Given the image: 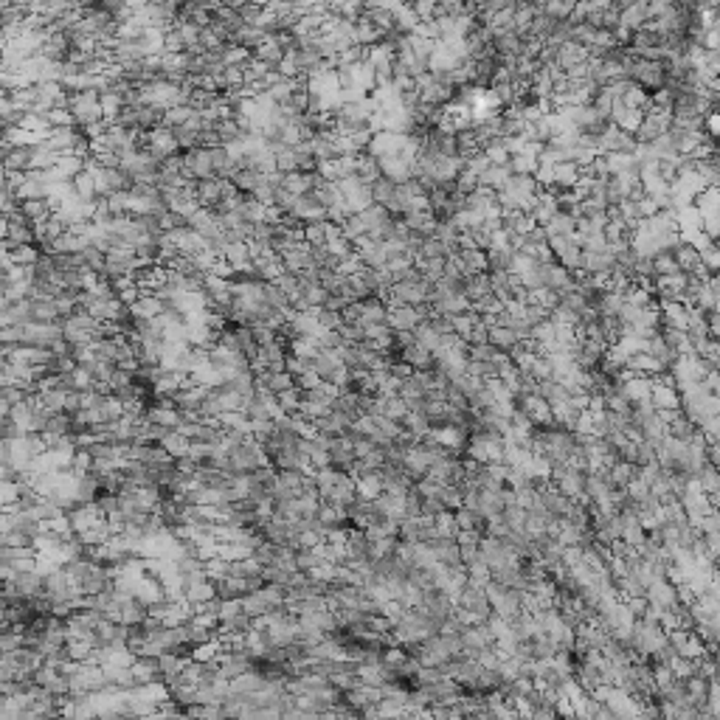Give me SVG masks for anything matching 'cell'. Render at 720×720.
<instances>
[{"label":"cell","instance_id":"obj_15","mask_svg":"<svg viewBox=\"0 0 720 720\" xmlns=\"http://www.w3.org/2000/svg\"><path fill=\"white\" fill-rule=\"evenodd\" d=\"M448 321H451L453 335H456L459 341H465V343H468V338H470L473 327L479 324V315H476V312H462V315H453V318H448Z\"/></svg>","mask_w":720,"mask_h":720},{"label":"cell","instance_id":"obj_9","mask_svg":"<svg viewBox=\"0 0 720 720\" xmlns=\"http://www.w3.org/2000/svg\"><path fill=\"white\" fill-rule=\"evenodd\" d=\"M492 290H489V273H473V276H465V298L470 304H476L481 298H487Z\"/></svg>","mask_w":720,"mask_h":720},{"label":"cell","instance_id":"obj_3","mask_svg":"<svg viewBox=\"0 0 720 720\" xmlns=\"http://www.w3.org/2000/svg\"><path fill=\"white\" fill-rule=\"evenodd\" d=\"M6 248H23V245H37V226H31L20 212L6 217Z\"/></svg>","mask_w":720,"mask_h":720},{"label":"cell","instance_id":"obj_23","mask_svg":"<svg viewBox=\"0 0 720 720\" xmlns=\"http://www.w3.org/2000/svg\"><path fill=\"white\" fill-rule=\"evenodd\" d=\"M698 259H701V267H704L707 273H718V267H720V250H718V245H712V248L701 250V253H698Z\"/></svg>","mask_w":720,"mask_h":720},{"label":"cell","instance_id":"obj_12","mask_svg":"<svg viewBox=\"0 0 720 720\" xmlns=\"http://www.w3.org/2000/svg\"><path fill=\"white\" fill-rule=\"evenodd\" d=\"M718 203H720L718 189H704V192H698L695 200H692V206H695V212L701 214V220L718 217Z\"/></svg>","mask_w":720,"mask_h":720},{"label":"cell","instance_id":"obj_16","mask_svg":"<svg viewBox=\"0 0 720 720\" xmlns=\"http://www.w3.org/2000/svg\"><path fill=\"white\" fill-rule=\"evenodd\" d=\"M608 473H611V479H614V484H616L619 489H625L630 481L639 479V468H636V465H630V462H622V459H619V462H616Z\"/></svg>","mask_w":720,"mask_h":720},{"label":"cell","instance_id":"obj_14","mask_svg":"<svg viewBox=\"0 0 720 720\" xmlns=\"http://www.w3.org/2000/svg\"><path fill=\"white\" fill-rule=\"evenodd\" d=\"M695 431H698V428H695V425H692L684 414H678V417H676V420H670V425H667V437H670V439H676V442H684V445L692 439V434H695Z\"/></svg>","mask_w":720,"mask_h":720},{"label":"cell","instance_id":"obj_25","mask_svg":"<svg viewBox=\"0 0 720 720\" xmlns=\"http://www.w3.org/2000/svg\"><path fill=\"white\" fill-rule=\"evenodd\" d=\"M304 242H307V245H324V223H310V226H304Z\"/></svg>","mask_w":720,"mask_h":720},{"label":"cell","instance_id":"obj_18","mask_svg":"<svg viewBox=\"0 0 720 720\" xmlns=\"http://www.w3.org/2000/svg\"><path fill=\"white\" fill-rule=\"evenodd\" d=\"M397 397H400V400H405V403H417V400H425V397H428V391H425V389L420 386V380L411 374L408 380H403V383H400Z\"/></svg>","mask_w":720,"mask_h":720},{"label":"cell","instance_id":"obj_8","mask_svg":"<svg viewBox=\"0 0 720 720\" xmlns=\"http://www.w3.org/2000/svg\"><path fill=\"white\" fill-rule=\"evenodd\" d=\"M487 343H489L495 352L509 355L520 341H518V335H515L512 329H506V327H492V329L487 332Z\"/></svg>","mask_w":720,"mask_h":720},{"label":"cell","instance_id":"obj_21","mask_svg":"<svg viewBox=\"0 0 720 720\" xmlns=\"http://www.w3.org/2000/svg\"><path fill=\"white\" fill-rule=\"evenodd\" d=\"M434 240L445 242V245H456L459 231H456V226H453L451 220H445V223H437V228H434Z\"/></svg>","mask_w":720,"mask_h":720},{"label":"cell","instance_id":"obj_13","mask_svg":"<svg viewBox=\"0 0 720 720\" xmlns=\"http://www.w3.org/2000/svg\"><path fill=\"white\" fill-rule=\"evenodd\" d=\"M355 495H358V501H377L383 495V484L377 479V473L355 479Z\"/></svg>","mask_w":720,"mask_h":720},{"label":"cell","instance_id":"obj_11","mask_svg":"<svg viewBox=\"0 0 720 720\" xmlns=\"http://www.w3.org/2000/svg\"><path fill=\"white\" fill-rule=\"evenodd\" d=\"M161 448H164V453L169 456V459H175V462H181V459H189V451H192V442L183 437V434H178V431H172L164 442H161Z\"/></svg>","mask_w":720,"mask_h":720},{"label":"cell","instance_id":"obj_24","mask_svg":"<svg viewBox=\"0 0 720 720\" xmlns=\"http://www.w3.org/2000/svg\"><path fill=\"white\" fill-rule=\"evenodd\" d=\"M523 321L529 324V327H537V324H543V321H549V310H543V307H537V304H526V312H523Z\"/></svg>","mask_w":720,"mask_h":720},{"label":"cell","instance_id":"obj_7","mask_svg":"<svg viewBox=\"0 0 720 720\" xmlns=\"http://www.w3.org/2000/svg\"><path fill=\"white\" fill-rule=\"evenodd\" d=\"M386 304L380 298H366L360 301V327H377L386 324Z\"/></svg>","mask_w":720,"mask_h":720},{"label":"cell","instance_id":"obj_5","mask_svg":"<svg viewBox=\"0 0 720 720\" xmlns=\"http://www.w3.org/2000/svg\"><path fill=\"white\" fill-rule=\"evenodd\" d=\"M580 62H588V51H585L582 45L563 42V45H557V56H554L551 65H557V68L566 73V71H571V68L580 65Z\"/></svg>","mask_w":720,"mask_h":720},{"label":"cell","instance_id":"obj_17","mask_svg":"<svg viewBox=\"0 0 720 720\" xmlns=\"http://www.w3.org/2000/svg\"><path fill=\"white\" fill-rule=\"evenodd\" d=\"M698 481V487H701V492L704 495H718L720 492V476H718V468H712V465H707V468H701V473L695 476Z\"/></svg>","mask_w":720,"mask_h":720},{"label":"cell","instance_id":"obj_1","mask_svg":"<svg viewBox=\"0 0 720 720\" xmlns=\"http://www.w3.org/2000/svg\"><path fill=\"white\" fill-rule=\"evenodd\" d=\"M68 113L73 116V124L79 130H87L102 118V104H99V96L96 93H68Z\"/></svg>","mask_w":720,"mask_h":720},{"label":"cell","instance_id":"obj_19","mask_svg":"<svg viewBox=\"0 0 720 720\" xmlns=\"http://www.w3.org/2000/svg\"><path fill=\"white\" fill-rule=\"evenodd\" d=\"M405 417H408V403H405V400H400V397L386 400V420H391V422L403 425V422H405Z\"/></svg>","mask_w":720,"mask_h":720},{"label":"cell","instance_id":"obj_10","mask_svg":"<svg viewBox=\"0 0 720 720\" xmlns=\"http://www.w3.org/2000/svg\"><path fill=\"white\" fill-rule=\"evenodd\" d=\"M250 56H253V59H259V62H264L267 68H273V71H276V68H279V62L284 59V48H281L276 39L264 37V42H262V45H259Z\"/></svg>","mask_w":720,"mask_h":720},{"label":"cell","instance_id":"obj_22","mask_svg":"<svg viewBox=\"0 0 720 720\" xmlns=\"http://www.w3.org/2000/svg\"><path fill=\"white\" fill-rule=\"evenodd\" d=\"M476 189H479V178H476V175H473V172H468V169H462V172H459V178H456V192H459V195H465V197H468V195H473V192H476Z\"/></svg>","mask_w":720,"mask_h":720},{"label":"cell","instance_id":"obj_6","mask_svg":"<svg viewBox=\"0 0 720 720\" xmlns=\"http://www.w3.org/2000/svg\"><path fill=\"white\" fill-rule=\"evenodd\" d=\"M17 212H20L31 226H42V223L54 214V206H51V200H20V203H17Z\"/></svg>","mask_w":720,"mask_h":720},{"label":"cell","instance_id":"obj_4","mask_svg":"<svg viewBox=\"0 0 720 720\" xmlns=\"http://www.w3.org/2000/svg\"><path fill=\"white\" fill-rule=\"evenodd\" d=\"M386 327L397 335V332H414V327L420 324L414 307H400V304H386Z\"/></svg>","mask_w":720,"mask_h":720},{"label":"cell","instance_id":"obj_20","mask_svg":"<svg viewBox=\"0 0 720 720\" xmlns=\"http://www.w3.org/2000/svg\"><path fill=\"white\" fill-rule=\"evenodd\" d=\"M650 262H653V270H656V276H670V273H678L673 253H659V256H653Z\"/></svg>","mask_w":720,"mask_h":720},{"label":"cell","instance_id":"obj_2","mask_svg":"<svg viewBox=\"0 0 720 720\" xmlns=\"http://www.w3.org/2000/svg\"><path fill=\"white\" fill-rule=\"evenodd\" d=\"M456 608L465 611L470 616L473 625H484L489 616H492V605L484 594V588H473V585H465L462 594L456 597Z\"/></svg>","mask_w":720,"mask_h":720}]
</instances>
